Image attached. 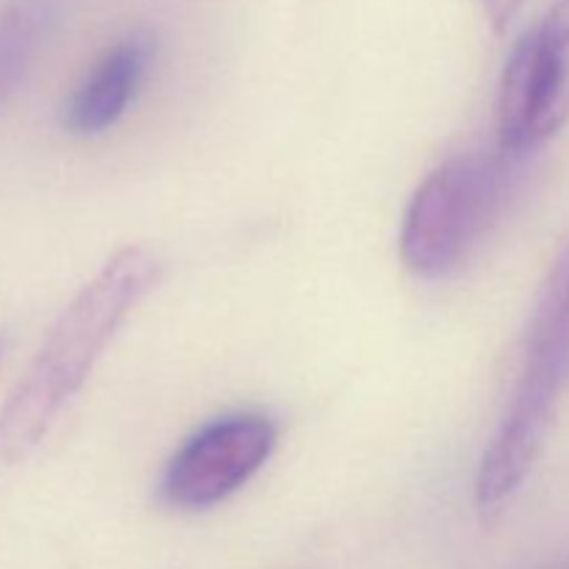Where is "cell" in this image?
I'll return each instance as SVG.
<instances>
[{"label": "cell", "mask_w": 569, "mask_h": 569, "mask_svg": "<svg viewBox=\"0 0 569 569\" xmlns=\"http://www.w3.org/2000/svg\"><path fill=\"white\" fill-rule=\"evenodd\" d=\"M483 9V17L489 20V26L495 28L498 33H503L506 28L511 26V20L517 17V11L522 9L526 0H478Z\"/></svg>", "instance_id": "obj_8"}, {"label": "cell", "mask_w": 569, "mask_h": 569, "mask_svg": "<svg viewBox=\"0 0 569 569\" xmlns=\"http://www.w3.org/2000/svg\"><path fill=\"white\" fill-rule=\"evenodd\" d=\"M161 261L144 244L117 250L61 309L0 409V459H28L92 376L137 306L159 287Z\"/></svg>", "instance_id": "obj_1"}, {"label": "cell", "mask_w": 569, "mask_h": 569, "mask_svg": "<svg viewBox=\"0 0 569 569\" xmlns=\"http://www.w3.org/2000/svg\"><path fill=\"white\" fill-rule=\"evenodd\" d=\"M569 122V0H556L517 42L498 94V148L533 153Z\"/></svg>", "instance_id": "obj_4"}, {"label": "cell", "mask_w": 569, "mask_h": 569, "mask_svg": "<svg viewBox=\"0 0 569 569\" xmlns=\"http://www.w3.org/2000/svg\"><path fill=\"white\" fill-rule=\"evenodd\" d=\"M278 445V426L261 411H233L206 422L167 461L161 498L181 511H203L237 495L261 472Z\"/></svg>", "instance_id": "obj_5"}, {"label": "cell", "mask_w": 569, "mask_h": 569, "mask_svg": "<svg viewBox=\"0 0 569 569\" xmlns=\"http://www.w3.org/2000/svg\"><path fill=\"white\" fill-rule=\"evenodd\" d=\"M61 0H3L0 3V109L14 98L53 31Z\"/></svg>", "instance_id": "obj_7"}, {"label": "cell", "mask_w": 569, "mask_h": 569, "mask_svg": "<svg viewBox=\"0 0 569 569\" xmlns=\"http://www.w3.org/2000/svg\"><path fill=\"white\" fill-rule=\"evenodd\" d=\"M515 161L500 148L470 150L428 172L400 226V259L411 276L439 281L470 259L503 211Z\"/></svg>", "instance_id": "obj_3"}, {"label": "cell", "mask_w": 569, "mask_h": 569, "mask_svg": "<svg viewBox=\"0 0 569 569\" xmlns=\"http://www.w3.org/2000/svg\"><path fill=\"white\" fill-rule=\"evenodd\" d=\"M569 392V244L556 264L528 331L526 356L509 406L476 472V509L498 517L545 453Z\"/></svg>", "instance_id": "obj_2"}, {"label": "cell", "mask_w": 569, "mask_h": 569, "mask_svg": "<svg viewBox=\"0 0 569 569\" xmlns=\"http://www.w3.org/2000/svg\"><path fill=\"white\" fill-rule=\"evenodd\" d=\"M153 61V39L128 33L103 50L64 106V128L76 137H98L126 117Z\"/></svg>", "instance_id": "obj_6"}]
</instances>
